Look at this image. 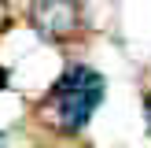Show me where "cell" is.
Returning <instances> with one entry per match:
<instances>
[{
	"label": "cell",
	"instance_id": "7a4b0ae2",
	"mask_svg": "<svg viewBox=\"0 0 151 148\" xmlns=\"http://www.w3.org/2000/svg\"><path fill=\"white\" fill-rule=\"evenodd\" d=\"M29 22L44 41H70L81 30V4L78 0H37L29 7Z\"/></svg>",
	"mask_w": 151,
	"mask_h": 148
},
{
	"label": "cell",
	"instance_id": "277c9868",
	"mask_svg": "<svg viewBox=\"0 0 151 148\" xmlns=\"http://www.w3.org/2000/svg\"><path fill=\"white\" fill-rule=\"evenodd\" d=\"M4 85H7V74H4V70H0V89H4Z\"/></svg>",
	"mask_w": 151,
	"mask_h": 148
},
{
	"label": "cell",
	"instance_id": "3957f363",
	"mask_svg": "<svg viewBox=\"0 0 151 148\" xmlns=\"http://www.w3.org/2000/svg\"><path fill=\"white\" fill-rule=\"evenodd\" d=\"M144 115H147V130H151V93L144 96Z\"/></svg>",
	"mask_w": 151,
	"mask_h": 148
},
{
	"label": "cell",
	"instance_id": "6da1fadb",
	"mask_svg": "<svg viewBox=\"0 0 151 148\" xmlns=\"http://www.w3.org/2000/svg\"><path fill=\"white\" fill-rule=\"evenodd\" d=\"M103 93H107V81L92 70V67H66L55 78V85L48 89V100H44V115L59 126L63 133H78L88 126L92 111L100 107Z\"/></svg>",
	"mask_w": 151,
	"mask_h": 148
}]
</instances>
